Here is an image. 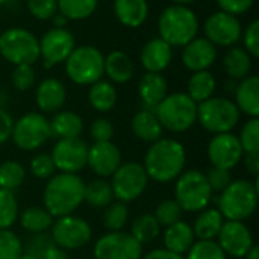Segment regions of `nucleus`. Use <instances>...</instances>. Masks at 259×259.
<instances>
[{"label": "nucleus", "instance_id": "44", "mask_svg": "<svg viewBox=\"0 0 259 259\" xmlns=\"http://www.w3.org/2000/svg\"><path fill=\"white\" fill-rule=\"evenodd\" d=\"M240 144L244 153H259V120L250 118L244 123L240 132Z\"/></svg>", "mask_w": 259, "mask_h": 259}, {"label": "nucleus", "instance_id": "5", "mask_svg": "<svg viewBox=\"0 0 259 259\" xmlns=\"http://www.w3.org/2000/svg\"><path fill=\"white\" fill-rule=\"evenodd\" d=\"M161 126L170 132H185L197 121V103L187 93L167 94L153 109Z\"/></svg>", "mask_w": 259, "mask_h": 259}, {"label": "nucleus", "instance_id": "11", "mask_svg": "<svg viewBox=\"0 0 259 259\" xmlns=\"http://www.w3.org/2000/svg\"><path fill=\"white\" fill-rule=\"evenodd\" d=\"M50 137V123L39 112H27L21 115L17 121H14L11 134L14 144L26 152L39 149Z\"/></svg>", "mask_w": 259, "mask_h": 259}, {"label": "nucleus", "instance_id": "51", "mask_svg": "<svg viewBox=\"0 0 259 259\" xmlns=\"http://www.w3.org/2000/svg\"><path fill=\"white\" fill-rule=\"evenodd\" d=\"M53 246V240L50 235H47L46 232L42 234H33V238H30V241L27 243V250L26 253L33 255L35 258L41 259L44 252Z\"/></svg>", "mask_w": 259, "mask_h": 259}, {"label": "nucleus", "instance_id": "54", "mask_svg": "<svg viewBox=\"0 0 259 259\" xmlns=\"http://www.w3.org/2000/svg\"><path fill=\"white\" fill-rule=\"evenodd\" d=\"M244 161V167L246 170L253 175L258 176L259 173V153H246V156H243Z\"/></svg>", "mask_w": 259, "mask_h": 259}, {"label": "nucleus", "instance_id": "42", "mask_svg": "<svg viewBox=\"0 0 259 259\" xmlns=\"http://www.w3.org/2000/svg\"><path fill=\"white\" fill-rule=\"evenodd\" d=\"M182 214H184V211L179 206V203L175 199H170V200L161 202L156 206L153 215L161 228H168V226L175 225L176 222H179L182 219Z\"/></svg>", "mask_w": 259, "mask_h": 259}, {"label": "nucleus", "instance_id": "41", "mask_svg": "<svg viewBox=\"0 0 259 259\" xmlns=\"http://www.w3.org/2000/svg\"><path fill=\"white\" fill-rule=\"evenodd\" d=\"M185 259H228L215 240H199L193 243Z\"/></svg>", "mask_w": 259, "mask_h": 259}, {"label": "nucleus", "instance_id": "36", "mask_svg": "<svg viewBox=\"0 0 259 259\" xmlns=\"http://www.w3.org/2000/svg\"><path fill=\"white\" fill-rule=\"evenodd\" d=\"M58 12L67 20H85L91 17L99 5V0H56Z\"/></svg>", "mask_w": 259, "mask_h": 259}, {"label": "nucleus", "instance_id": "40", "mask_svg": "<svg viewBox=\"0 0 259 259\" xmlns=\"http://www.w3.org/2000/svg\"><path fill=\"white\" fill-rule=\"evenodd\" d=\"M18 217V203L14 193L0 188V229H9Z\"/></svg>", "mask_w": 259, "mask_h": 259}, {"label": "nucleus", "instance_id": "31", "mask_svg": "<svg viewBox=\"0 0 259 259\" xmlns=\"http://www.w3.org/2000/svg\"><path fill=\"white\" fill-rule=\"evenodd\" d=\"M223 68L234 80H241L250 76L252 56L241 47H231L223 58Z\"/></svg>", "mask_w": 259, "mask_h": 259}, {"label": "nucleus", "instance_id": "6", "mask_svg": "<svg viewBox=\"0 0 259 259\" xmlns=\"http://www.w3.org/2000/svg\"><path fill=\"white\" fill-rule=\"evenodd\" d=\"M211 199L212 190L203 171L187 170L178 176L175 187V200L179 203L182 211L200 212L208 208Z\"/></svg>", "mask_w": 259, "mask_h": 259}, {"label": "nucleus", "instance_id": "16", "mask_svg": "<svg viewBox=\"0 0 259 259\" xmlns=\"http://www.w3.org/2000/svg\"><path fill=\"white\" fill-rule=\"evenodd\" d=\"M74 47V35L68 29L52 27L39 39V56H42L46 67H53L65 62Z\"/></svg>", "mask_w": 259, "mask_h": 259}, {"label": "nucleus", "instance_id": "46", "mask_svg": "<svg viewBox=\"0 0 259 259\" xmlns=\"http://www.w3.org/2000/svg\"><path fill=\"white\" fill-rule=\"evenodd\" d=\"M56 171L55 162L49 153H38L30 161V173L36 179H50Z\"/></svg>", "mask_w": 259, "mask_h": 259}, {"label": "nucleus", "instance_id": "33", "mask_svg": "<svg viewBox=\"0 0 259 259\" xmlns=\"http://www.w3.org/2000/svg\"><path fill=\"white\" fill-rule=\"evenodd\" d=\"M215 87H217V82L211 71H208V70L194 71L188 80L187 94L199 105V103L208 100L209 97H212Z\"/></svg>", "mask_w": 259, "mask_h": 259}, {"label": "nucleus", "instance_id": "23", "mask_svg": "<svg viewBox=\"0 0 259 259\" xmlns=\"http://www.w3.org/2000/svg\"><path fill=\"white\" fill-rule=\"evenodd\" d=\"M235 105L240 112L247 114L250 118L259 115V77L247 76L235 88Z\"/></svg>", "mask_w": 259, "mask_h": 259}, {"label": "nucleus", "instance_id": "60", "mask_svg": "<svg viewBox=\"0 0 259 259\" xmlns=\"http://www.w3.org/2000/svg\"><path fill=\"white\" fill-rule=\"evenodd\" d=\"M18 259H38V258H35L33 255H30V253H26V252H23L21 253V256Z\"/></svg>", "mask_w": 259, "mask_h": 259}, {"label": "nucleus", "instance_id": "48", "mask_svg": "<svg viewBox=\"0 0 259 259\" xmlns=\"http://www.w3.org/2000/svg\"><path fill=\"white\" fill-rule=\"evenodd\" d=\"M90 134H91V138L94 140V143L111 141L114 137V126L108 118L99 117L93 121Z\"/></svg>", "mask_w": 259, "mask_h": 259}, {"label": "nucleus", "instance_id": "45", "mask_svg": "<svg viewBox=\"0 0 259 259\" xmlns=\"http://www.w3.org/2000/svg\"><path fill=\"white\" fill-rule=\"evenodd\" d=\"M35 80L36 74L32 65H15L11 73V82L14 88L18 91H27L29 88L33 87Z\"/></svg>", "mask_w": 259, "mask_h": 259}, {"label": "nucleus", "instance_id": "50", "mask_svg": "<svg viewBox=\"0 0 259 259\" xmlns=\"http://www.w3.org/2000/svg\"><path fill=\"white\" fill-rule=\"evenodd\" d=\"M243 41H244V50L252 56L258 58L259 56V21L253 20L246 30L243 32Z\"/></svg>", "mask_w": 259, "mask_h": 259}, {"label": "nucleus", "instance_id": "32", "mask_svg": "<svg viewBox=\"0 0 259 259\" xmlns=\"http://www.w3.org/2000/svg\"><path fill=\"white\" fill-rule=\"evenodd\" d=\"M88 100L96 111L108 112L117 103V90L109 80L100 79V80L94 82L93 85H90Z\"/></svg>", "mask_w": 259, "mask_h": 259}, {"label": "nucleus", "instance_id": "26", "mask_svg": "<svg viewBox=\"0 0 259 259\" xmlns=\"http://www.w3.org/2000/svg\"><path fill=\"white\" fill-rule=\"evenodd\" d=\"M131 129L137 138H140L144 143H150V144L158 141L159 138H162V131H164L156 114L152 109L138 111L132 117Z\"/></svg>", "mask_w": 259, "mask_h": 259}, {"label": "nucleus", "instance_id": "43", "mask_svg": "<svg viewBox=\"0 0 259 259\" xmlns=\"http://www.w3.org/2000/svg\"><path fill=\"white\" fill-rule=\"evenodd\" d=\"M23 252L21 240L9 229H0V259H18Z\"/></svg>", "mask_w": 259, "mask_h": 259}, {"label": "nucleus", "instance_id": "18", "mask_svg": "<svg viewBox=\"0 0 259 259\" xmlns=\"http://www.w3.org/2000/svg\"><path fill=\"white\" fill-rule=\"evenodd\" d=\"M217 243L226 256L232 258H244L250 247L255 244L250 229L244 222L225 220L219 235Z\"/></svg>", "mask_w": 259, "mask_h": 259}, {"label": "nucleus", "instance_id": "29", "mask_svg": "<svg viewBox=\"0 0 259 259\" xmlns=\"http://www.w3.org/2000/svg\"><path fill=\"white\" fill-rule=\"evenodd\" d=\"M50 123V134L56 138H79L83 132V120L73 111H58Z\"/></svg>", "mask_w": 259, "mask_h": 259}, {"label": "nucleus", "instance_id": "30", "mask_svg": "<svg viewBox=\"0 0 259 259\" xmlns=\"http://www.w3.org/2000/svg\"><path fill=\"white\" fill-rule=\"evenodd\" d=\"M223 223L225 219L217 208H205L203 211H200L191 228L194 237H197L199 240H215Z\"/></svg>", "mask_w": 259, "mask_h": 259}, {"label": "nucleus", "instance_id": "27", "mask_svg": "<svg viewBox=\"0 0 259 259\" xmlns=\"http://www.w3.org/2000/svg\"><path fill=\"white\" fill-rule=\"evenodd\" d=\"M194 238L196 237H194L193 228L188 223L179 220L175 225L165 228L164 249H167V250H170L173 253H178V255H184L193 246Z\"/></svg>", "mask_w": 259, "mask_h": 259}, {"label": "nucleus", "instance_id": "55", "mask_svg": "<svg viewBox=\"0 0 259 259\" xmlns=\"http://www.w3.org/2000/svg\"><path fill=\"white\" fill-rule=\"evenodd\" d=\"M141 259H185L182 255L173 253L167 249H155L152 252H149L147 255H144Z\"/></svg>", "mask_w": 259, "mask_h": 259}, {"label": "nucleus", "instance_id": "2", "mask_svg": "<svg viewBox=\"0 0 259 259\" xmlns=\"http://www.w3.org/2000/svg\"><path fill=\"white\" fill-rule=\"evenodd\" d=\"M85 196V182L73 173L53 175L42 193L44 208L52 217H64L73 214L82 203Z\"/></svg>", "mask_w": 259, "mask_h": 259}, {"label": "nucleus", "instance_id": "34", "mask_svg": "<svg viewBox=\"0 0 259 259\" xmlns=\"http://www.w3.org/2000/svg\"><path fill=\"white\" fill-rule=\"evenodd\" d=\"M20 225L26 232L30 234H42L53 225V217L42 206H30L26 208L20 215Z\"/></svg>", "mask_w": 259, "mask_h": 259}, {"label": "nucleus", "instance_id": "4", "mask_svg": "<svg viewBox=\"0 0 259 259\" xmlns=\"http://www.w3.org/2000/svg\"><path fill=\"white\" fill-rule=\"evenodd\" d=\"M159 38L171 47H184L199 33V18L193 9L182 5L165 8L158 20Z\"/></svg>", "mask_w": 259, "mask_h": 259}, {"label": "nucleus", "instance_id": "28", "mask_svg": "<svg viewBox=\"0 0 259 259\" xmlns=\"http://www.w3.org/2000/svg\"><path fill=\"white\" fill-rule=\"evenodd\" d=\"M103 71L114 83H126L134 76V62L129 55H126L121 50L111 52L108 56H105L103 62Z\"/></svg>", "mask_w": 259, "mask_h": 259}, {"label": "nucleus", "instance_id": "56", "mask_svg": "<svg viewBox=\"0 0 259 259\" xmlns=\"http://www.w3.org/2000/svg\"><path fill=\"white\" fill-rule=\"evenodd\" d=\"M41 259H68V255H67L65 250H62V249H59V247H56L53 244L52 247H49L44 252V255H42Z\"/></svg>", "mask_w": 259, "mask_h": 259}, {"label": "nucleus", "instance_id": "53", "mask_svg": "<svg viewBox=\"0 0 259 259\" xmlns=\"http://www.w3.org/2000/svg\"><path fill=\"white\" fill-rule=\"evenodd\" d=\"M14 127V120L9 112L0 108V144H5L8 140H11Z\"/></svg>", "mask_w": 259, "mask_h": 259}, {"label": "nucleus", "instance_id": "25", "mask_svg": "<svg viewBox=\"0 0 259 259\" xmlns=\"http://www.w3.org/2000/svg\"><path fill=\"white\" fill-rule=\"evenodd\" d=\"M114 14L123 26L135 29L147 20L149 3L147 0H114Z\"/></svg>", "mask_w": 259, "mask_h": 259}, {"label": "nucleus", "instance_id": "49", "mask_svg": "<svg viewBox=\"0 0 259 259\" xmlns=\"http://www.w3.org/2000/svg\"><path fill=\"white\" fill-rule=\"evenodd\" d=\"M205 176H206V181H208V184H209L212 193H214V191L222 193V191L232 182L229 170L219 168V167L209 168V170L205 173Z\"/></svg>", "mask_w": 259, "mask_h": 259}, {"label": "nucleus", "instance_id": "19", "mask_svg": "<svg viewBox=\"0 0 259 259\" xmlns=\"http://www.w3.org/2000/svg\"><path fill=\"white\" fill-rule=\"evenodd\" d=\"M87 165L99 178H109L121 165L120 149L112 141L94 143L88 147Z\"/></svg>", "mask_w": 259, "mask_h": 259}, {"label": "nucleus", "instance_id": "57", "mask_svg": "<svg viewBox=\"0 0 259 259\" xmlns=\"http://www.w3.org/2000/svg\"><path fill=\"white\" fill-rule=\"evenodd\" d=\"M52 20H53V24H55V27H65V24H67V18L62 15V14H59V12H56L53 17H52Z\"/></svg>", "mask_w": 259, "mask_h": 259}, {"label": "nucleus", "instance_id": "20", "mask_svg": "<svg viewBox=\"0 0 259 259\" xmlns=\"http://www.w3.org/2000/svg\"><path fill=\"white\" fill-rule=\"evenodd\" d=\"M217 59V47L205 36H196L182 49V64L190 71L208 70Z\"/></svg>", "mask_w": 259, "mask_h": 259}, {"label": "nucleus", "instance_id": "24", "mask_svg": "<svg viewBox=\"0 0 259 259\" xmlns=\"http://www.w3.org/2000/svg\"><path fill=\"white\" fill-rule=\"evenodd\" d=\"M138 94L146 109H155L168 94V85L162 73H146L138 83Z\"/></svg>", "mask_w": 259, "mask_h": 259}, {"label": "nucleus", "instance_id": "37", "mask_svg": "<svg viewBox=\"0 0 259 259\" xmlns=\"http://www.w3.org/2000/svg\"><path fill=\"white\" fill-rule=\"evenodd\" d=\"M161 232V226L153 214H143L137 217L131 228V235L143 246L152 243Z\"/></svg>", "mask_w": 259, "mask_h": 259}, {"label": "nucleus", "instance_id": "58", "mask_svg": "<svg viewBox=\"0 0 259 259\" xmlns=\"http://www.w3.org/2000/svg\"><path fill=\"white\" fill-rule=\"evenodd\" d=\"M244 258L247 259H259V246L256 244H253L252 247H250V250L246 253V256Z\"/></svg>", "mask_w": 259, "mask_h": 259}, {"label": "nucleus", "instance_id": "9", "mask_svg": "<svg viewBox=\"0 0 259 259\" xmlns=\"http://www.w3.org/2000/svg\"><path fill=\"white\" fill-rule=\"evenodd\" d=\"M240 114L237 105L226 97H209L197 105V121L214 135L231 132L238 124Z\"/></svg>", "mask_w": 259, "mask_h": 259}, {"label": "nucleus", "instance_id": "61", "mask_svg": "<svg viewBox=\"0 0 259 259\" xmlns=\"http://www.w3.org/2000/svg\"><path fill=\"white\" fill-rule=\"evenodd\" d=\"M6 2H8V0H0V6H2V5H5Z\"/></svg>", "mask_w": 259, "mask_h": 259}, {"label": "nucleus", "instance_id": "35", "mask_svg": "<svg viewBox=\"0 0 259 259\" xmlns=\"http://www.w3.org/2000/svg\"><path fill=\"white\" fill-rule=\"evenodd\" d=\"M83 202H87L93 208H99V209L106 208L109 203L114 202V193H112L111 182L100 178V179L91 181L90 184H85Z\"/></svg>", "mask_w": 259, "mask_h": 259}, {"label": "nucleus", "instance_id": "13", "mask_svg": "<svg viewBox=\"0 0 259 259\" xmlns=\"http://www.w3.org/2000/svg\"><path fill=\"white\" fill-rule=\"evenodd\" d=\"M96 259H141L143 246L127 232H108L94 246Z\"/></svg>", "mask_w": 259, "mask_h": 259}, {"label": "nucleus", "instance_id": "3", "mask_svg": "<svg viewBox=\"0 0 259 259\" xmlns=\"http://www.w3.org/2000/svg\"><path fill=\"white\" fill-rule=\"evenodd\" d=\"M258 179L246 181L238 179L232 181L219 197V211L223 219L234 222H244L250 219L256 208L259 200Z\"/></svg>", "mask_w": 259, "mask_h": 259}, {"label": "nucleus", "instance_id": "52", "mask_svg": "<svg viewBox=\"0 0 259 259\" xmlns=\"http://www.w3.org/2000/svg\"><path fill=\"white\" fill-rule=\"evenodd\" d=\"M253 2L255 0H217L220 11H225L228 14L235 15V17L247 12L252 8Z\"/></svg>", "mask_w": 259, "mask_h": 259}, {"label": "nucleus", "instance_id": "39", "mask_svg": "<svg viewBox=\"0 0 259 259\" xmlns=\"http://www.w3.org/2000/svg\"><path fill=\"white\" fill-rule=\"evenodd\" d=\"M127 205L123 202H112L106 208H103L102 214V223L109 232L121 231L127 222Z\"/></svg>", "mask_w": 259, "mask_h": 259}, {"label": "nucleus", "instance_id": "17", "mask_svg": "<svg viewBox=\"0 0 259 259\" xmlns=\"http://www.w3.org/2000/svg\"><path fill=\"white\" fill-rule=\"evenodd\" d=\"M244 150L240 144V140L232 132L217 134L208 143V158L212 167L231 170L241 162Z\"/></svg>", "mask_w": 259, "mask_h": 259}, {"label": "nucleus", "instance_id": "21", "mask_svg": "<svg viewBox=\"0 0 259 259\" xmlns=\"http://www.w3.org/2000/svg\"><path fill=\"white\" fill-rule=\"evenodd\" d=\"M173 59V47L164 39L153 38L144 44L140 53L141 65L149 73H162Z\"/></svg>", "mask_w": 259, "mask_h": 259}, {"label": "nucleus", "instance_id": "8", "mask_svg": "<svg viewBox=\"0 0 259 259\" xmlns=\"http://www.w3.org/2000/svg\"><path fill=\"white\" fill-rule=\"evenodd\" d=\"M0 55L12 65H32L39 59V39L23 27L6 29L0 33Z\"/></svg>", "mask_w": 259, "mask_h": 259}, {"label": "nucleus", "instance_id": "38", "mask_svg": "<svg viewBox=\"0 0 259 259\" xmlns=\"http://www.w3.org/2000/svg\"><path fill=\"white\" fill-rule=\"evenodd\" d=\"M26 178L24 167L17 161H5L0 164V188L14 193L21 187Z\"/></svg>", "mask_w": 259, "mask_h": 259}, {"label": "nucleus", "instance_id": "10", "mask_svg": "<svg viewBox=\"0 0 259 259\" xmlns=\"http://www.w3.org/2000/svg\"><path fill=\"white\" fill-rule=\"evenodd\" d=\"M149 176L143 167L135 161L121 162V165L112 175L111 187L114 193V199L123 203H131L137 200L147 188Z\"/></svg>", "mask_w": 259, "mask_h": 259}, {"label": "nucleus", "instance_id": "12", "mask_svg": "<svg viewBox=\"0 0 259 259\" xmlns=\"http://www.w3.org/2000/svg\"><path fill=\"white\" fill-rule=\"evenodd\" d=\"M52 240L53 244L62 250H76L87 246L93 237V229L90 223L73 214L58 217L52 225Z\"/></svg>", "mask_w": 259, "mask_h": 259}, {"label": "nucleus", "instance_id": "22", "mask_svg": "<svg viewBox=\"0 0 259 259\" xmlns=\"http://www.w3.org/2000/svg\"><path fill=\"white\" fill-rule=\"evenodd\" d=\"M67 99L65 85L56 77L44 79L35 91V102L36 106L42 112H58L64 106Z\"/></svg>", "mask_w": 259, "mask_h": 259}, {"label": "nucleus", "instance_id": "15", "mask_svg": "<svg viewBox=\"0 0 259 259\" xmlns=\"http://www.w3.org/2000/svg\"><path fill=\"white\" fill-rule=\"evenodd\" d=\"M56 170L59 173L76 175L87 165L88 144L80 137L79 138H61L53 146L50 153Z\"/></svg>", "mask_w": 259, "mask_h": 259}, {"label": "nucleus", "instance_id": "1", "mask_svg": "<svg viewBox=\"0 0 259 259\" xmlns=\"http://www.w3.org/2000/svg\"><path fill=\"white\" fill-rule=\"evenodd\" d=\"M187 153L184 146L171 138H159L152 143L144 156V170L149 179L165 184L176 181L185 170Z\"/></svg>", "mask_w": 259, "mask_h": 259}, {"label": "nucleus", "instance_id": "59", "mask_svg": "<svg viewBox=\"0 0 259 259\" xmlns=\"http://www.w3.org/2000/svg\"><path fill=\"white\" fill-rule=\"evenodd\" d=\"M173 5H182V6H188L190 3L196 2V0H171Z\"/></svg>", "mask_w": 259, "mask_h": 259}, {"label": "nucleus", "instance_id": "14", "mask_svg": "<svg viewBox=\"0 0 259 259\" xmlns=\"http://www.w3.org/2000/svg\"><path fill=\"white\" fill-rule=\"evenodd\" d=\"M203 32L205 38L215 47H232L241 39L243 27L235 15L217 11L206 18Z\"/></svg>", "mask_w": 259, "mask_h": 259}, {"label": "nucleus", "instance_id": "47", "mask_svg": "<svg viewBox=\"0 0 259 259\" xmlns=\"http://www.w3.org/2000/svg\"><path fill=\"white\" fill-rule=\"evenodd\" d=\"M27 9L36 20H52L58 12L56 0H27Z\"/></svg>", "mask_w": 259, "mask_h": 259}, {"label": "nucleus", "instance_id": "7", "mask_svg": "<svg viewBox=\"0 0 259 259\" xmlns=\"http://www.w3.org/2000/svg\"><path fill=\"white\" fill-rule=\"evenodd\" d=\"M105 56L94 46H77L65 59V73L68 79L80 87L93 85L100 80Z\"/></svg>", "mask_w": 259, "mask_h": 259}]
</instances>
